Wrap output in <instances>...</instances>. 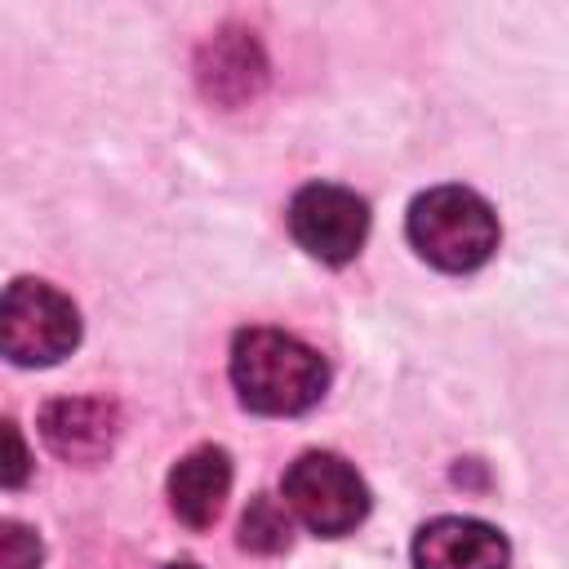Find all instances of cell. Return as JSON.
<instances>
[{
    "instance_id": "cell-1",
    "label": "cell",
    "mask_w": 569,
    "mask_h": 569,
    "mask_svg": "<svg viewBox=\"0 0 569 569\" xmlns=\"http://www.w3.org/2000/svg\"><path fill=\"white\" fill-rule=\"evenodd\" d=\"M231 387L244 409L289 418L325 396L329 365L302 338L258 325V329H240L231 342Z\"/></svg>"
},
{
    "instance_id": "cell-2",
    "label": "cell",
    "mask_w": 569,
    "mask_h": 569,
    "mask_svg": "<svg viewBox=\"0 0 569 569\" xmlns=\"http://www.w3.org/2000/svg\"><path fill=\"white\" fill-rule=\"evenodd\" d=\"M409 244L440 271H476L498 249V218L471 187H431L409 204Z\"/></svg>"
},
{
    "instance_id": "cell-3",
    "label": "cell",
    "mask_w": 569,
    "mask_h": 569,
    "mask_svg": "<svg viewBox=\"0 0 569 569\" xmlns=\"http://www.w3.org/2000/svg\"><path fill=\"white\" fill-rule=\"evenodd\" d=\"M284 507L320 538H342L369 516V485L360 471L325 449L298 453L280 476Z\"/></svg>"
},
{
    "instance_id": "cell-4",
    "label": "cell",
    "mask_w": 569,
    "mask_h": 569,
    "mask_svg": "<svg viewBox=\"0 0 569 569\" xmlns=\"http://www.w3.org/2000/svg\"><path fill=\"white\" fill-rule=\"evenodd\" d=\"M0 329H4V356L13 365L40 369L71 356V347L80 342V311L67 293H58L44 280H13L4 289Z\"/></svg>"
},
{
    "instance_id": "cell-5",
    "label": "cell",
    "mask_w": 569,
    "mask_h": 569,
    "mask_svg": "<svg viewBox=\"0 0 569 569\" xmlns=\"http://www.w3.org/2000/svg\"><path fill=\"white\" fill-rule=\"evenodd\" d=\"M293 240L320 262H351L369 236V204L333 182H311L289 200Z\"/></svg>"
},
{
    "instance_id": "cell-6",
    "label": "cell",
    "mask_w": 569,
    "mask_h": 569,
    "mask_svg": "<svg viewBox=\"0 0 569 569\" xmlns=\"http://www.w3.org/2000/svg\"><path fill=\"white\" fill-rule=\"evenodd\" d=\"M507 538L471 516H440L413 538V569H507Z\"/></svg>"
},
{
    "instance_id": "cell-7",
    "label": "cell",
    "mask_w": 569,
    "mask_h": 569,
    "mask_svg": "<svg viewBox=\"0 0 569 569\" xmlns=\"http://www.w3.org/2000/svg\"><path fill=\"white\" fill-rule=\"evenodd\" d=\"M231 493V458L227 449L200 445L169 471V507L187 529H209Z\"/></svg>"
},
{
    "instance_id": "cell-8",
    "label": "cell",
    "mask_w": 569,
    "mask_h": 569,
    "mask_svg": "<svg viewBox=\"0 0 569 569\" xmlns=\"http://www.w3.org/2000/svg\"><path fill=\"white\" fill-rule=\"evenodd\" d=\"M40 436L67 462H98L116 440V409L107 400H53L40 413Z\"/></svg>"
},
{
    "instance_id": "cell-9",
    "label": "cell",
    "mask_w": 569,
    "mask_h": 569,
    "mask_svg": "<svg viewBox=\"0 0 569 569\" xmlns=\"http://www.w3.org/2000/svg\"><path fill=\"white\" fill-rule=\"evenodd\" d=\"M289 538H293L289 511H284L271 493H258V498L244 507V516H240V547L271 556V551H284Z\"/></svg>"
},
{
    "instance_id": "cell-10",
    "label": "cell",
    "mask_w": 569,
    "mask_h": 569,
    "mask_svg": "<svg viewBox=\"0 0 569 569\" xmlns=\"http://www.w3.org/2000/svg\"><path fill=\"white\" fill-rule=\"evenodd\" d=\"M0 542H4V569H40V538L27 525L4 520Z\"/></svg>"
},
{
    "instance_id": "cell-11",
    "label": "cell",
    "mask_w": 569,
    "mask_h": 569,
    "mask_svg": "<svg viewBox=\"0 0 569 569\" xmlns=\"http://www.w3.org/2000/svg\"><path fill=\"white\" fill-rule=\"evenodd\" d=\"M22 476H27V453H22V436H18V427L9 422V471H4V485L13 489V485H22Z\"/></svg>"
},
{
    "instance_id": "cell-12",
    "label": "cell",
    "mask_w": 569,
    "mask_h": 569,
    "mask_svg": "<svg viewBox=\"0 0 569 569\" xmlns=\"http://www.w3.org/2000/svg\"><path fill=\"white\" fill-rule=\"evenodd\" d=\"M169 569H200V565H191V560H178V565H169Z\"/></svg>"
}]
</instances>
